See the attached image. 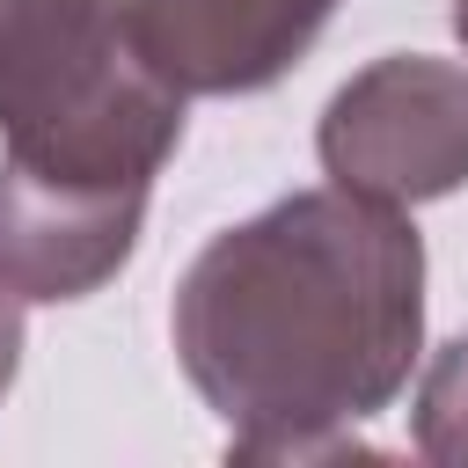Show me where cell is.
I'll return each instance as SVG.
<instances>
[{"label": "cell", "instance_id": "cell-1", "mask_svg": "<svg viewBox=\"0 0 468 468\" xmlns=\"http://www.w3.org/2000/svg\"><path fill=\"white\" fill-rule=\"evenodd\" d=\"M168 336L234 461L344 453L424 351V241L395 205L292 190L190 256Z\"/></svg>", "mask_w": 468, "mask_h": 468}, {"label": "cell", "instance_id": "cell-2", "mask_svg": "<svg viewBox=\"0 0 468 468\" xmlns=\"http://www.w3.org/2000/svg\"><path fill=\"white\" fill-rule=\"evenodd\" d=\"M183 102L117 29V0H0V139L15 161L154 190Z\"/></svg>", "mask_w": 468, "mask_h": 468}, {"label": "cell", "instance_id": "cell-3", "mask_svg": "<svg viewBox=\"0 0 468 468\" xmlns=\"http://www.w3.org/2000/svg\"><path fill=\"white\" fill-rule=\"evenodd\" d=\"M322 176L373 205H431L468 183V66L388 51L351 73L314 124Z\"/></svg>", "mask_w": 468, "mask_h": 468}, {"label": "cell", "instance_id": "cell-4", "mask_svg": "<svg viewBox=\"0 0 468 468\" xmlns=\"http://www.w3.org/2000/svg\"><path fill=\"white\" fill-rule=\"evenodd\" d=\"M146 190L139 183H88L51 176L0 154V285L29 300H88L102 292L139 249Z\"/></svg>", "mask_w": 468, "mask_h": 468}, {"label": "cell", "instance_id": "cell-5", "mask_svg": "<svg viewBox=\"0 0 468 468\" xmlns=\"http://www.w3.org/2000/svg\"><path fill=\"white\" fill-rule=\"evenodd\" d=\"M336 0H117V29L176 95H256L285 80Z\"/></svg>", "mask_w": 468, "mask_h": 468}, {"label": "cell", "instance_id": "cell-6", "mask_svg": "<svg viewBox=\"0 0 468 468\" xmlns=\"http://www.w3.org/2000/svg\"><path fill=\"white\" fill-rule=\"evenodd\" d=\"M417 453L439 468H468V336L424 366L417 388Z\"/></svg>", "mask_w": 468, "mask_h": 468}, {"label": "cell", "instance_id": "cell-7", "mask_svg": "<svg viewBox=\"0 0 468 468\" xmlns=\"http://www.w3.org/2000/svg\"><path fill=\"white\" fill-rule=\"evenodd\" d=\"M15 366H22V300L0 285V395L15 388Z\"/></svg>", "mask_w": 468, "mask_h": 468}, {"label": "cell", "instance_id": "cell-8", "mask_svg": "<svg viewBox=\"0 0 468 468\" xmlns=\"http://www.w3.org/2000/svg\"><path fill=\"white\" fill-rule=\"evenodd\" d=\"M453 37H461V51H468V0H453Z\"/></svg>", "mask_w": 468, "mask_h": 468}]
</instances>
